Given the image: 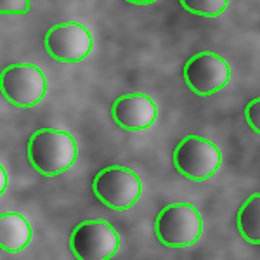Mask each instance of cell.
Returning <instances> with one entry per match:
<instances>
[{"label": "cell", "instance_id": "cell-10", "mask_svg": "<svg viewBox=\"0 0 260 260\" xmlns=\"http://www.w3.org/2000/svg\"><path fill=\"white\" fill-rule=\"evenodd\" d=\"M31 240V228L19 213L0 215V248L6 251H21Z\"/></svg>", "mask_w": 260, "mask_h": 260}, {"label": "cell", "instance_id": "cell-5", "mask_svg": "<svg viewBox=\"0 0 260 260\" xmlns=\"http://www.w3.org/2000/svg\"><path fill=\"white\" fill-rule=\"evenodd\" d=\"M220 151L208 139L189 136L179 142L174 153V163L184 177L205 180L220 167Z\"/></svg>", "mask_w": 260, "mask_h": 260}, {"label": "cell", "instance_id": "cell-7", "mask_svg": "<svg viewBox=\"0 0 260 260\" xmlns=\"http://www.w3.org/2000/svg\"><path fill=\"white\" fill-rule=\"evenodd\" d=\"M229 64L213 52H200L184 64V80L198 95H212L228 85Z\"/></svg>", "mask_w": 260, "mask_h": 260}, {"label": "cell", "instance_id": "cell-8", "mask_svg": "<svg viewBox=\"0 0 260 260\" xmlns=\"http://www.w3.org/2000/svg\"><path fill=\"white\" fill-rule=\"evenodd\" d=\"M45 49L54 59L75 62L87 57L92 50V35L83 24L62 23L45 33Z\"/></svg>", "mask_w": 260, "mask_h": 260}, {"label": "cell", "instance_id": "cell-9", "mask_svg": "<svg viewBox=\"0 0 260 260\" xmlns=\"http://www.w3.org/2000/svg\"><path fill=\"white\" fill-rule=\"evenodd\" d=\"M113 120L125 130H144L156 120V104L144 94L121 95L111 108Z\"/></svg>", "mask_w": 260, "mask_h": 260}, {"label": "cell", "instance_id": "cell-15", "mask_svg": "<svg viewBox=\"0 0 260 260\" xmlns=\"http://www.w3.org/2000/svg\"><path fill=\"white\" fill-rule=\"evenodd\" d=\"M6 187H7V174L4 170V167L0 165V194L6 191Z\"/></svg>", "mask_w": 260, "mask_h": 260}, {"label": "cell", "instance_id": "cell-3", "mask_svg": "<svg viewBox=\"0 0 260 260\" xmlns=\"http://www.w3.org/2000/svg\"><path fill=\"white\" fill-rule=\"evenodd\" d=\"M156 236L172 248L189 246L201 236V217L191 205L179 203L163 208L156 217Z\"/></svg>", "mask_w": 260, "mask_h": 260}, {"label": "cell", "instance_id": "cell-1", "mask_svg": "<svg viewBox=\"0 0 260 260\" xmlns=\"http://www.w3.org/2000/svg\"><path fill=\"white\" fill-rule=\"evenodd\" d=\"M28 158L37 172L57 175L68 170L77 160V144L68 132L42 128L28 142Z\"/></svg>", "mask_w": 260, "mask_h": 260}, {"label": "cell", "instance_id": "cell-14", "mask_svg": "<svg viewBox=\"0 0 260 260\" xmlns=\"http://www.w3.org/2000/svg\"><path fill=\"white\" fill-rule=\"evenodd\" d=\"M246 120H248V123L251 125V128H253L255 132H258L260 130V101H258V98H255L248 106H246Z\"/></svg>", "mask_w": 260, "mask_h": 260}, {"label": "cell", "instance_id": "cell-6", "mask_svg": "<svg viewBox=\"0 0 260 260\" xmlns=\"http://www.w3.org/2000/svg\"><path fill=\"white\" fill-rule=\"evenodd\" d=\"M118 246V234L106 220L82 222L71 233V251L82 260L111 258Z\"/></svg>", "mask_w": 260, "mask_h": 260}, {"label": "cell", "instance_id": "cell-12", "mask_svg": "<svg viewBox=\"0 0 260 260\" xmlns=\"http://www.w3.org/2000/svg\"><path fill=\"white\" fill-rule=\"evenodd\" d=\"M228 4L229 0H180V6L187 12L198 16H208V18L222 14Z\"/></svg>", "mask_w": 260, "mask_h": 260}, {"label": "cell", "instance_id": "cell-4", "mask_svg": "<svg viewBox=\"0 0 260 260\" xmlns=\"http://www.w3.org/2000/svg\"><path fill=\"white\" fill-rule=\"evenodd\" d=\"M0 89L9 103L19 108L39 104L47 92V80L40 68L33 64L7 66L0 75Z\"/></svg>", "mask_w": 260, "mask_h": 260}, {"label": "cell", "instance_id": "cell-2", "mask_svg": "<svg viewBox=\"0 0 260 260\" xmlns=\"http://www.w3.org/2000/svg\"><path fill=\"white\" fill-rule=\"evenodd\" d=\"M92 189L103 205L113 210H125L139 200L142 184L132 170L123 167H106L95 175Z\"/></svg>", "mask_w": 260, "mask_h": 260}, {"label": "cell", "instance_id": "cell-11", "mask_svg": "<svg viewBox=\"0 0 260 260\" xmlns=\"http://www.w3.org/2000/svg\"><path fill=\"white\" fill-rule=\"evenodd\" d=\"M238 229L250 243H260V194H253L245 201L238 212Z\"/></svg>", "mask_w": 260, "mask_h": 260}, {"label": "cell", "instance_id": "cell-16", "mask_svg": "<svg viewBox=\"0 0 260 260\" xmlns=\"http://www.w3.org/2000/svg\"><path fill=\"white\" fill-rule=\"evenodd\" d=\"M130 4H139V6H146V4H153L156 2V0H127Z\"/></svg>", "mask_w": 260, "mask_h": 260}, {"label": "cell", "instance_id": "cell-13", "mask_svg": "<svg viewBox=\"0 0 260 260\" xmlns=\"http://www.w3.org/2000/svg\"><path fill=\"white\" fill-rule=\"evenodd\" d=\"M30 11V0H0V14H24Z\"/></svg>", "mask_w": 260, "mask_h": 260}]
</instances>
